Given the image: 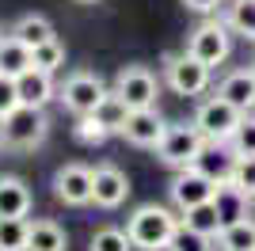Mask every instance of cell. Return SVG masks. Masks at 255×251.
I'll use <instances>...</instances> for the list:
<instances>
[{
	"label": "cell",
	"mask_w": 255,
	"mask_h": 251,
	"mask_svg": "<svg viewBox=\"0 0 255 251\" xmlns=\"http://www.w3.org/2000/svg\"><path fill=\"white\" fill-rule=\"evenodd\" d=\"M50 133V118H46V107H27L19 103L11 115L0 118V145L15 148V152H31L38 148Z\"/></svg>",
	"instance_id": "7a4b0ae2"
},
{
	"label": "cell",
	"mask_w": 255,
	"mask_h": 251,
	"mask_svg": "<svg viewBox=\"0 0 255 251\" xmlns=\"http://www.w3.org/2000/svg\"><path fill=\"white\" fill-rule=\"evenodd\" d=\"M183 221L191 225V229H198V232H206V236H221V217H217V206L213 202H202V206H194V209H187L183 213Z\"/></svg>",
	"instance_id": "484cf974"
},
{
	"label": "cell",
	"mask_w": 255,
	"mask_h": 251,
	"mask_svg": "<svg viewBox=\"0 0 255 251\" xmlns=\"http://www.w3.org/2000/svg\"><path fill=\"white\" fill-rule=\"evenodd\" d=\"M213 244H217V236H206V232L191 229L187 221H179V229H175V236H171L168 251H217Z\"/></svg>",
	"instance_id": "603a6c76"
},
{
	"label": "cell",
	"mask_w": 255,
	"mask_h": 251,
	"mask_svg": "<svg viewBox=\"0 0 255 251\" xmlns=\"http://www.w3.org/2000/svg\"><path fill=\"white\" fill-rule=\"evenodd\" d=\"M168 129V118L160 115L156 107H141V111H129L126 126H122V141H129L133 148H156L160 137Z\"/></svg>",
	"instance_id": "30bf717a"
},
{
	"label": "cell",
	"mask_w": 255,
	"mask_h": 251,
	"mask_svg": "<svg viewBox=\"0 0 255 251\" xmlns=\"http://www.w3.org/2000/svg\"><path fill=\"white\" fill-rule=\"evenodd\" d=\"M0 38H4V31H0Z\"/></svg>",
	"instance_id": "e575fe53"
},
{
	"label": "cell",
	"mask_w": 255,
	"mask_h": 251,
	"mask_svg": "<svg viewBox=\"0 0 255 251\" xmlns=\"http://www.w3.org/2000/svg\"><path fill=\"white\" fill-rule=\"evenodd\" d=\"M27 251H69V232L50 217L31 221V232H27Z\"/></svg>",
	"instance_id": "e0dca14e"
},
{
	"label": "cell",
	"mask_w": 255,
	"mask_h": 251,
	"mask_svg": "<svg viewBox=\"0 0 255 251\" xmlns=\"http://www.w3.org/2000/svg\"><path fill=\"white\" fill-rule=\"evenodd\" d=\"M11 38H19L23 46H27V50H34V46H42V42H50V38H57V34H53V23L46 19V15H19V19L11 23Z\"/></svg>",
	"instance_id": "d6986e66"
},
{
	"label": "cell",
	"mask_w": 255,
	"mask_h": 251,
	"mask_svg": "<svg viewBox=\"0 0 255 251\" xmlns=\"http://www.w3.org/2000/svg\"><path fill=\"white\" fill-rule=\"evenodd\" d=\"M171 206L179 209V213H187V209L202 206V202H213V194H217V179H210L202 171V167H179L175 171V179H171Z\"/></svg>",
	"instance_id": "ba28073f"
},
{
	"label": "cell",
	"mask_w": 255,
	"mask_h": 251,
	"mask_svg": "<svg viewBox=\"0 0 255 251\" xmlns=\"http://www.w3.org/2000/svg\"><path fill=\"white\" fill-rule=\"evenodd\" d=\"M229 145L236 148V156H255V111L244 115V122H240V129L233 133Z\"/></svg>",
	"instance_id": "f546056e"
},
{
	"label": "cell",
	"mask_w": 255,
	"mask_h": 251,
	"mask_svg": "<svg viewBox=\"0 0 255 251\" xmlns=\"http://www.w3.org/2000/svg\"><path fill=\"white\" fill-rule=\"evenodd\" d=\"M31 206V187L19 175H0V217H27Z\"/></svg>",
	"instance_id": "9a60e30c"
},
{
	"label": "cell",
	"mask_w": 255,
	"mask_h": 251,
	"mask_svg": "<svg viewBox=\"0 0 255 251\" xmlns=\"http://www.w3.org/2000/svg\"><path fill=\"white\" fill-rule=\"evenodd\" d=\"M107 80L99 73H88V69H80V73H69L65 76V84L57 88V99H61L73 115H96L99 103L107 99Z\"/></svg>",
	"instance_id": "52a82bcc"
},
{
	"label": "cell",
	"mask_w": 255,
	"mask_h": 251,
	"mask_svg": "<svg viewBox=\"0 0 255 251\" xmlns=\"http://www.w3.org/2000/svg\"><path fill=\"white\" fill-rule=\"evenodd\" d=\"M73 137L80 141V145H103L107 137H111V129L99 122V115H76Z\"/></svg>",
	"instance_id": "83f0119b"
},
{
	"label": "cell",
	"mask_w": 255,
	"mask_h": 251,
	"mask_svg": "<svg viewBox=\"0 0 255 251\" xmlns=\"http://www.w3.org/2000/svg\"><path fill=\"white\" fill-rule=\"evenodd\" d=\"M179 221L168 206H156V202H149V206H137L133 213H129L126 221V232L129 240H133V251H168L171 236H175V229H179Z\"/></svg>",
	"instance_id": "6da1fadb"
},
{
	"label": "cell",
	"mask_w": 255,
	"mask_h": 251,
	"mask_svg": "<svg viewBox=\"0 0 255 251\" xmlns=\"http://www.w3.org/2000/svg\"><path fill=\"white\" fill-rule=\"evenodd\" d=\"M187 11H194V15H217V11L225 8V0H179Z\"/></svg>",
	"instance_id": "d6a6232c"
},
{
	"label": "cell",
	"mask_w": 255,
	"mask_h": 251,
	"mask_svg": "<svg viewBox=\"0 0 255 251\" xmlns=\"http://www.w3.org/2000/svg\"><path fill=\"white\" fill-rule=\"evenodd\" d=\"M76 4H99V0H76Z\"/></svg>",
	"instance_id": "836d02e7"
},
{
	"label": "cell",
	"mask_w": 255,
	"mask_h": 251,
	"mask_svg": "<svg viewBox=\"0 0 255 251\" xmlns=\"http://www.w3.org/2000/svg\"><path fill=\"white\" fill-rule=\"evenodd\" d=\"M19 107V88H15V76H4L0 73V118L11 115Z\"/></svg>",
	"instance_id": "1f68e13d"
},
{
	"label": "cell",
	"mask_w": 255,
	"mask_h": 251,
	"mask_svg": "<svg viewBox=\"0 0 255 251\" xmlns=\"http://www.w3.org/2000/svg\"><path fill=\"white\" fill-rule=\"evenodd\" d=\"M194 167H202L210 179H217V183H229L233 179V167H236V148L225 141V145H206L202 148V156H198V164Z\"/></svg>",
	"instance_id": "ac0fdd59"
},
{
	"label": "cell",
	"mask_w": 255,
	"mask_h": 251,
	"mask_svg": "<svg viewBox=\"0 0 255 251\" xmlns=\"http://www.w3.org/2000/svg\"><path fill=\"white\" fill-rule=\"evenodd\" d=\"M115 92L126 99L129 111H141V107H156V95H160V80L149 65H126L118 69L115 76Z\"/></svg>",
	"instance_id": "9c48e42d"
},
{
	"label": "cell",
	"mask_w": 255,
	"mask_h": 251,
	"mask_svg": "<svg viewBox=\"0 0 255 251\" xmlns=\"http://www.w3.org/2000/svg\"><path fill=\"white\" fill-rule=\"evenodd\" d=\"M92 251H133V240H129L126 229L107 225V229H96V236H92Z\"/></svg>",
	"instance_id": "f1b7e54d"
},
{
	"label": "cell",
	"mask_w": 255,
	"mask_h": 251,
	"mask_svg": "<svg viewBox=\"0 0 255 251\" xmlns=\"http://www.w3.org/2000/svg\"><path fill=\"white\" fill-rule=\"evenodd\" d=\"M252 202L244 190L236 187V183H217V194H213V206H217V217H221V225H233V221L248 217L252 213Z\"/></svg>",
	"instance_id": "2e32d148"
},
{
	"label": "cell",
	"mask_w": 255,
	"mask_h": 251,
	"mask_svg": "<svg viewBox=\"0 0 255 251\" xmlns=\"http://www.w3.org/2000/svg\"><path fill=\"white\" fill-rule=\"evenodd\" d=\"M31 65H34L31 50H27L19 38H11V34L0 38V73H4V76H23Z\"/></svg>",
	"instance_id": "7402d4cb"
},
{
	"label": "cell",
	"mask_w": 255,
	"mask_h": 251,
	"mask_svg": "<svg viewBox=\"0 0 255 251\" xmlns=\"http://www.w3.org/2000/svg\"><path fill=\"white\" fill-rule=\"evenodd\" d=\"M126 198H129V179L122 167H115V164L92 167V202L99 209H118Z\"/></svg>",
	"instance_id": "7c38bea8"
},
{
	"label": "cell",
	"mask_w": 255,
	"mask_h": 251,
	"mask_svg": "<svg viewBox=\"0 0 255 251\" xmlns=\"http://www.w3.org/2000/svg\"><path fill=\"white\" fill-rule=\"evenodd\" d=\"M15 88H19V103L27 107H46L50 99H57V88H53V76L42 69H27L23 76H15Z\"/></svg>",
	"instance_id": "5bb4252c"
},
{
	"label": "cell",
	"mask_w": 255,
	"mask_h": 251,
	"mask_svg": "<svg viewBox=\"0 0 255 251\" xmlns=\"http://www.w3.org/2000/svg\"><path fill=\"white\" fill-rule=\"evenodd\" d=\"M229 183H236L248 198H255V156H236V167H233Z\"/></svg>",
	"instance_id": "4dcf8cb0"
},
{
	"label": "cell",
	"mask_w": 255,
	"mask_h": 251,
	"mask_svg": "<svg viewBox=\"0 0 255 251\" xmlns=\"http://www.w3.org/2000/svg\"><path fill=\"white\" fill-rule=\"evenodd\" d=\"M252 69H255V65H252Z\"/></svg>",
	"instance_id": "d590c367"
},
{
	"label": "cell",
	"mask_w": 255,
	"mask_h": 251,
	"mask_svg": "<svg viewBox=\"0 0 255 251\" xmlns=\"http://www.w3.org/2000/svg\"><path fill=\"white\" fill-rule=\"evenodd\" d=\"M187 53H194V57L206 61L210 69L225 65L229 53H233V31H229V23L217 19V15H206L191 31V38H187Z\"/></svg>",
	"instance_id": "8992f818"
},
{
	"label": "cell",
	"mask_w": 255,
	"mask_h": 251,
	"mask_svg": "<svg viewBox=\"0 0 255 251\" xmlns=\"http://www.w3.org/2000/svg\"><path fill=\"white\" fill-rule=\"evenodd\" d=\"M198 129H202L206 141H213V145H225V141H233V133L240 129V122H244V111L240 107H233L225 95H206L202 103H198V111H194L191 118Z\"/></svg>",
	"instance_id": "277c9868"
},
{
	"label": "cell",
	"mask_w": 255,
	"mask_h": 251,
	"mask_svg": "<svg viewBox=\"0 0 255 251\" xmlns=\"http://www.w3.org/2000/svg\"><path fill=\"white\" fill-rule=\"evenodd\" d=\"M217 95H225L233 107H240L244 115L255 111V69H233L217 80Z\"/></svg>",
	"instance_id": "4fadbf2b"
},
{
	"label": "cell",
	"mask_w": 255,
	"mask_h": 251,
	"mask_svg": "<svg viewBox=\"0 0 255 251\" xmlns=\"http://www.w3.org/2000/svg\"><path fill=\"white\" fill-rule=\"evenodd\" d=\"M217 248L221 251H255V217L233 221V225H225L221 236H217Z\"/></svg>",
	"instance_id": "ffe728a7"
},
{
	"label": "cell",
	"mask_w": 255,
	"mask_h": 251,
	"mask_svg": "<svg viewBox=\"0 0 255 251\" xmlns=\"http://www.w3.org/2000/svg\"><path fill=\"white\" fill-rule=\"evenodd\" d=\"M53 198L61 206H92V167L65 164L53 175Z\"/></svg>",
	"instance_id": "8fae6325"
},
{
	"label": "cell",
	"mask_w": 255,
	"mask_h": 251,
	"mask_svg": "<svg viewBox=\"0 0 255 251\" xmlns=\"http://www.w3.org/2000/svg\"><path fill=\"white\" fill-rule=\"evenodd\" d=\"M164 80L175 95L183 99H198L202 92H210V80H213V69L206 61H198L194 53H168L164 57Z\"/></svg>",
	"instance_id": "5b68a950"
},
{
	"label": "cell",
	"mask_w": 255,
	"mask_h": 251,
	"mask_svg": "<svg viewBox=\"0 0 255 251\" xmlns=\"http://www.w3.org/2000/svg\"><path fill=\"white\" fill-rule=\"evenodd\" d=\"M206 145H210V141L202 137V129L194 122H168V129H164V137H160V145H156V156H160L164 167L179 171V167L198 164Z\"/></svg>",
	"instance_id": "3957f363"
},
{
	"label": "cell",
	"mask_w": 255,
	"mask_h": 251,
	"mask_svg": "<svg viewBox=\"0 0 255 251\" xmlns=\"http://www.w3.org/2000/svg\"><path fill=\"white\" fill-rule=\"evenodd\" d=\"M225 23L233 34L255 42V0H225Z\"/></svg>",
	"instance_id": "44dd1931"
},
{
	"label": "cell",
	"mask_w": 255,
	"mask_h": 251,
	"mask_svg": "<svg viewBox=\"0 0 255 251\" xmlns=\"http://www.w3.org/2000/svg\"><path fill=\"white\" fill-rule=\"evenodd\" d=\"M31 61H34V69H42V73H57V69H65V46L57 38H50V42H42V46H34L31 50Z\"/></svg>",
	"instance_id": "4316f807"
},
{
	"label": "cell",
	"mask_w": 255,
	"mask_h": 251,
	"mask_svg": "<svg viewBox=\"0 0 255 251\" xmlns=\"http://www.w3.org/2000/svg\"><path fill=\"white\" fill-rule=\"evenodd\" d=\"M27 217H0V251H27Z\"/></svg>",
	"instance_id": "d4e9b609"
},
{
	"label": "cell",
	"mask_w": 255,
	"mask_h": 251,
	"mask_svg": "<svg viewBox=\"0 0 255 251\" xmlns=\"http://www.w3.org/2000/svg\"><path fill=\"white\" fill-rule=\"evenodd\" d=\"M96 115H99V122H103L111 133H122V126H126V118H129V107H126V99L111 88V92H107V99L99 103Z\"/></svg>",
	"instance_id": "cb8c5ba5"
}]
</instances>
